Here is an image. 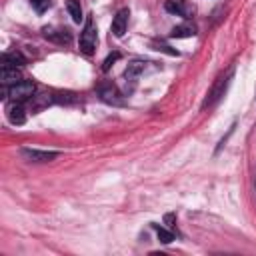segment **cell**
I'll list each match as a JSON object with an SVG mask.
<instances>
[{"label": "cell", "mask_w": 256, "mask_h": 256, "mask_svg": "<svg viewBox=\"0 0 256 256\" xmlns=\"http://www.w3.org/2000/svg\"><path fill=\"white\" fill-rule=\"evenodd\" d=\"M96 40H98V36H96V24H94V18L88 16L86 22H84V28L80 32V42H78L80 52L86 54V56H92L94 54V48H96Z\"/></svg>", "instance_id": "obj_1"}, {"label": "cell", "mask_w": 256, "mask_h": 256, "mask_svg": "<svg viewBox=\"0 0 256 256\" xmlns=\"http://www.w3.org/2000/svg\"><path fill=\"white\" fill-rule=\"evenodd\" d=\"M230 78H232V70H228L226 74L218 76V80H216V82L212 84V88L208 90L206 100L202 102V108H210V106H214V104L224 96V92H226V88H228V84H230Z\"/></svg>", "instance_id": "obj_2"}, {"label": "cell", "mask_w": 256, "mask_h": 256, "mask_svg": "<svg viewBox=\"0 0 256 256\" xmlns=\"http://www.w3.org/2000/svg\"><path fill=\"white\" fill-rule=\"evenodd\" d=\"M36 92V84L32 80H20L8 88V96L16 102H28Z\"/></svg>", "instance_id": "obj_3"}, {"label": "cell", "mask_w": 256, "mask_h": 256, "mask_svg": "<svg viewBox=\"0 0 256 256\" xmlns=\"http://www.w3.org/2000/svg\"><path fill=\"white\" fill-rule=\"evenodd\" d=\"M96 92H98L100 100L106 102V104H112V106H122L124 104V98H122L120 90L112 82H100L96 86Z\"/></svg>", "instance_id": "obj_4"}, {"label": "cell", "mask_w": 256, "mask_h": 256, "mask_svg": "<svg viewBox=\"0 0 256 256\" xmlns=\"http://www.w3.org/2000/svg\"><path fill=\"white\" fill-rule=\"evenodd\" d=\"M164 8H166V12L182 16V18H192L194 16V6L188 4L186 0H168L164 4Z\"/></svg>", "instance_id": "obj_5"}, {"label": "cell", "mask_w": 256, "mask_h": 256, "mask_svg": "<svg viewBox=\"0 0 256 256\" xmlns=\"http://www.w3.org/2000/svg\"><path fill=\"white\" fill-rule=\"evenodd\" d=\"M20 154L30 162H50L60 156V152H46V150H36V148H24Z\"/></svg>", "instance_id": "obj_6"}, {"label": "cell", "mask_w": 256, "mask_h": 256, "mask_svg": "<svg viewBox=\"0 0 256 256\" xmlns=\"http://www.w3.org/2000/svg\"><path fill=\"white\" fill-rule=\"evenodd\" d=\"M128 16H130V10L128 8H122V10L116 12V16L112 20V34L116 38H122L124 36L126 28H128Z\"/></svg>", "instance_id": "obj_7"}, {"label": "cell", "mask_w": 256, "mask_h": 256, "mask_svg": "<svg viewBox=\"0 0 256 256\" xmlns=\"http://www.w3.org/2000/svg\"><path fill=\"white\" fill-rule=\"evenodd\" d=\"M6 116H8V120H10L12 124H16V126L24 124V122H26V110H24L22 102L12 100V102L6 106Z\"/></svg>", "instance_id": "obj_8"}, {"label": "cell", "mask_w": 256, "mask_h": 256, "mask_svg": "<svg viewBox=\"0 0 256 256\" xmlns=\"http://www.w3.org/2000/svg\"><path fill=\"white\" fill-rule=\"evenodd\" d=\"M42 34H44L46 40L56 42V44H68V42L72 40L70 32L64 30V28H48V26H46V28H42Z\"/></svg>", "instance_id": "obj_9"}, {"label": "cell", "mask_w": 256, "mask_h": 256, "mask_svg": "<svg viewBox=\"0 0 256 256\" xmlns=\"http://www.w3.org/2000/svg\"><path fill=\"white\" fill-rule=\"evenodd\" d=\"M148 64H150V62H144V60H132V62L126 66V70H124V78L130 80V82H136V78L146 72Z\"/></svg>", "instance_id": "obj_10"}, {"label": "cell", "mask_w": 256, "mask_h": 256, "mask_svg": "<svg viewBox=\"0 0 256 256\" xmlns=\"http://www.w3.org/2000/svg\"><path fill=\"white\" fill-rule=\"evenodd\" d=\"M52 102H54V94H48V92L34 94V96L28 100V104H30L32 112H40L42 108H46V106H48V104H52Z\"/></svg>", "instance_id": "obj_11"}, {"label": "cell", "mask_w": 256, "mask_h": 256, "mask_svg": "<svg viewBox=\"0 0 256 256\" xmlns=\"http://www.w3.org/2000/svg\"><path fill=\"white\" fill-rule=\"evenodd\" d=\"M0 80H2V84H10L12 86V84H16V82L22 80V74H20V70L16 66H2Z\"/></svg>", "instance_id": "obj_12"}, {"label": "cell", "mask_w": 256, "mask_h": 256, "mask_svg": "<svg viewBox=\"0 0 256 256\" xmlns=\"http://www.w3.org/2000/svg\"><path fill=\"white\" fill-rule=\"evenodd\" d=\"M190 36H196V26L190 24V22L174 26L172 32H170V38H190Z\"/></svg>", "instance_id": "obj_13"}, {"label": "cell", "mask_w": 256, "mask_h": 256, "mask_svg": "<svg viewBox=\"0 0 256 256\" xmlns=\"http://www.w3.org/2000/svg\"><path fill=\"white\" fill-rule=\"evenodd\" d=\"M22 64H26V60H24V56L20 52H6L2 56V66H16L18 68Z\"/></svg>", "instance_id": "obj_14"}, {"label": "cell", "mask_w": 256, "mask_h": 256, "mask_svg": "<svg viewBox=\"0 0 256 256\" xmlns=\"http://www.w3.org/2000/svg\"><path fill=\"white\" fill-rule=\"evenodd\" d=\"M66 8H68V14L72 16V20L76 24L82 22V6H80V0H66Z\"/></svg>", "instance_id": "obj_15"}, {"label": "cell", "mask_w": 256, "mask_h": 256, "mask_svg": "<svg viewBox=\"0 0 256 256\" xmlns=\"http://www.w3.org/2000/svg\"><path fill=\"white\" fill-rule=\"evenodd\" d=\"M154 228H156V234H158V240H160V242L170 244V242L174 240V234H172L170 230H166V228H162V226H158V224H154Z\"/></svg>", "instance_id": "obj_16"}, {"label": "cell", "mask_w": 256, "mask_h": 256, "mask_svg": "<svg viewBox=\"0 0 256 256\" xmlns=\"http://www.w3.org/2000/svg\"><path fill=\"white\" fill-rule=\"evenodd\" d=\"M54 102L72 104V102H76V94H72V92H58V94H54Z\"/></svg>", "instance_id": "obj_17"}, {"label": "cell", "mask_w": 256, "mask_h": 256, "mask_svg": "<svg viewBox=\"0 0 256 256\" xmlns=\"http://www.w3.org/2000/svg\"><path fill=\"white\" fill-rule=\"evenodd\" d=\"M30 4H32V8H34L38 14H44V12L50 8L52 0H30Z\"/></svg>", "instance_id": "obj_18"}, {"label": "cell", "mask_w": 256, "mask_h": 256, "mask_svg": "<svg viewBox=\"0 0 256 256\" xmlns=\"http://www.w3.org/2000/svg\"><path fill=\"white\" fill-rule=\"evenodd\" d=\"M118 58H120V52H112V54H108V56H106V60L102 62V70H104V72H108V70L112 68V64H114Z\"/></svg>", "instance_id": "obj_19"}, {"label": "cell", "mask_w": 256, "mask_h": 256, "mask_svg": "<svg viewBox=\"0 0 256 256\" xmlns=\"http://www.w3.org/2000/svg\"><path fill=\"white\" fill-rule=\"evenodd\" d=\"M164 220H166L168 228H174V216H172V214H166V218H164Z\"/></svg>", "instance_id": "obj_20"}]
</instances>
